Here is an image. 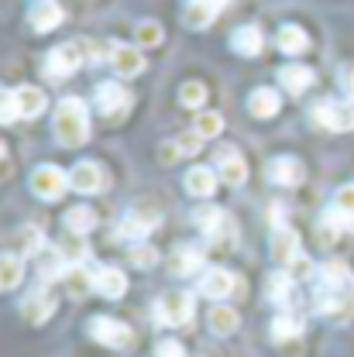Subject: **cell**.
Instances as JSON below:
<instances>
[{
    "label": "cell",
    "instance_id": "obj_1",
    "mask_svg": "<svg viewBox=\"0 0 354 357\" xmlns=\"http://www.w3.org/2000/svg\"><path fill=\"white\" fill-rule=\"evenodd\" d=\"M52 131L55 141L62 148H80L89 137V114L87 103L80 96H66L59 107H55V121H52Z\"/></svg>",
    "mask_w": 354,
    "mask_h": 357
},
{
    "label": "cell",
    "instance_id": "obj_2",
    "mask_svg": "<svg viewBox=\"0 0 354 357\" xmlns=\"http://www.w3.org/2000/svg\"><path fill=\"white\" fill-rule=\"evenodd\" d=\"M87 330L96 344H103V347H110V351H128L134 344L131 326L121 323V319H114V316H93Z\"/></svg>",
    "mask_w": 354,
    "mask_h": 357
},
{
    "label": "cell",
    "instance_id": "obj_3",
    "mask_svg": "<svg viewBox=\"0 0 354 357\" xmlns=\"http://www.w3.org/2000/svg\"><path fill=\"white\" fill-rule=\"evenodd\" d=\"M83 62H87V42L55 45V48L48 52V59H45V76H52V79L73 76Z\"/></svg>",
    "mask_w": 354,
    "mask_h": 357
},
{
    "label": "cell",
    "instance_id": "obj_4",
    "mask_svg": "<svg viewBox=\"0 0 354 357\" xmlns=\"http://www.w3.org/2000/svg\"><path fill=\"white\" fill-rule=\"evenodd\" d=\"M28 185H31V192L45 199V203H55V199H62L66 196V189H69V176L62 172V169H55V165H38L31 178H28Z\"/></svg>",
    "mask_w": 354,
    "mask_h": 357
},
{
    "label": "cell",
    "instance_id": "obj_5",
    "mask_svg": "<svg viewBox=\"0 0 354 357\" xmlns=\"http://www.w3.org/2000/svg\"><path fill=\"white\" fill-rule=\"evenodd\" d=\"M155 312L162 323L169 326H182L193 319V296L189 292H165L158 303H155Z\"/></svg>",
    "mask_w": 354,
    "mask_h": 357
},
{
    "label": "cell",
    "instance_id": "obj_6",
    "mask_svg": "<svg viewBox=\"0 0 354 357\" xmlns=\"http://www.w3.org/2000/svg\"><path fill=\"white\" fill-rule=\"evenodd\" d=\"M316 275H320L323 292H330V296H351L354 275H351V268L344 265V261L330 258V261H323V265L316 268Z\"/></svg>",
    "mask_w": 354,
    "mask_h": 357
},
{
    "label": "cell",
    "instance_id": "obj_7",
    "mask_svg": "<svg viewBox=\"0 0 354 357\" xmlns=\"http://www.w3.org/2000/svg\"><path fill=\"white\" fill-rule=\"evenodd\" d=\"M313 124H320L327 131H351L354 128L351 107L348 103H334V100H320L313 107Z\"/></svg>",
    "mask_w": 354,
    "mask_h": 357
},
{
    "label": "cell",
    "instance_id": "obj_8",
    "mask_svg": "<svg viewBox=\"0 0 354 357\" xmlns=\"http://www.w3.org/2000/svg\"><path fill=\"white\" fill-rule=\"evenodd\" d=\"M103 185H107V172L100 162H80L69 172V189H76L80 196H96L103 192Z\"/></svg>",
    "mask_w": 354,
    "mask_h": 357
},
{
    "label": "cell",
    "instance_id": "obj_9",
    "mask_svg": "<svg viewBox=\"0 0 354 357\" xmlns=\"http://www.w3.org/2000/svg\"><path fill=\"white\" fill-rule=\"evenodd\" d=\"M214 165L221 169V178L227 185H241L248 178V165H244V158H241V151L234 144H221L214 151Z\"/></svg>",
    "mask_w": 354,
    "mask_h": 357
},
{
    "label": "cell",
    "instance_id": "obj_10",
    "mask_svg": "<svg viewBox=\"0 0 354 357\" xmlns=\"http://www.w3.org/2000/svg\"><path fill=\"white\" fill-rule=\"evenodd\" d=\"M62 17H66V10H62V3H55V0H35V3L28 7V24H31L38 35L55 31V28L62 24Z\"/></svg>",
    "mask_w": 354,
    "mask_h": 357
},
{
    "label": "cell",
    "instance_id": "obj_11",
    "mask_svg": "<svg viewBox=\"0 0 354 357\" xmlns=\"http://www.w3.org/2000/svg\"><path fill=\"white\" fill-rule=\"evenodd\" d=\"M96 110L103 114V117H114V114H124L128 107H131V93L121 86V83H100L96 86Z\"/></svg>",
    "mask_w": 354,
    "mask_h": 357
},
{
    "label": "cell",
    "instance_id": "obj_12",
    "mask_svg": "<svg viewBox=\"0 0 354 357\" xmlns=\"http://www.w3.org/2000/svg\"><path fill=\"white\" fill-rule=\"evenodd\" d=\"M300 255H303V251H300V234H296L293 227H286V223L275 227V234H272V258L282 268H289Z\"/></svg>",
    "mask_w": 354,
    "mask_h": 357
},
{
    "label": "cell",
    "instance_id": "obj_13",
    "mask_svg": "<svg viewBox=\"0 0 354 357\" xmlns=\"http://www.w3.org/2000/svg\"><path fill=\"white\" fill-rule=\"evenodd\" d=\"M93 292H100L103 299H121L128 292V275L114 265H103L93 271Z\"/></svg>",
    "mask_w": 354,
    "mask_h": 357
},
{
    "label": "cell",
    "instance_id": "obj_14",
    "mask_svg": "<svg viewBox=\"0 0 354 357\" xmlns=\"http://www.w3.org/2000/svg\"><path fill=\"white\" fill-rule=\"evenodd\" d=\"M200 148H203V137L196 131H186L158 148V162H162V165H172L176 158H189V155H196Z\"/></svg>",
    "mask_w": 354,
    "mask_h": 357
},
{
    "label": "cell",
    "instance_id": "obj_15",
    "mask_svg": "<svg viewBox=\"0 0 354 357\" xmlns=\"http://www.w3.org/2000/svg\"><path fill=\"white\" fill-rule=\"evenodd\" d=\"M52 312H55V296H52L45 285H38L35 292H28V296H24V303H21V316H24L28 323H35V326L45 323Z\"/></svg>",
    "mask_w": 354,
    "mask_h": 357
},
{
    "label": "cell",
    "instance_id": "obj_16",
    "mask_svg": "<svg viewBox=\"0 0 354 357\" xmlns=\"http://www.w3.org/2000/svg\"><path fill=\"white\" fill-rule=\"evenodd\" d=\"M268 178H272L275 185H300V182L307 178V169H303L300 158H293V155H279V158L268 162Z\"/></svg>",
    "mask_w": 354,
    "mask_h": 357
},
{
    "label": "cell",
    "instance_id": "obj_17",
    "mask_svg": "<svg viewBox=\"0 0 354 357\" xmlns=\"http://www.w3.org/2000/svg\"><path fill=\"white\" fill-rule=\"evenodd\" d=\"M230 48H234L237 55H244V59L262 55V48H265V35H262V28H258V24H241V28H234V35H230Z\"/></svg>",
    "mask_w": 354,
    "mask_h": 357
},
{
    "label": "cell",
    "instance_id": "obj_18",
    "mask_svg": "<svg viewBox=\"0 0 354 357\" xmlns=\"http://www.w3.org/2000/svg\"><path fill=\"white\" fill-rule=\"evenodd\" d=\"M234 275L227 271V268H210V271H203L200 275V292L207 296V299H227L230 292H234Z\"/></svg>",
    "mask_w": 354,
    "mask_h": 357
},
{
    "label": "cell",
    "instance_id": "obj_19",
    "mask_svg": "<svg viewBox=\"0 0 354 357\" xmlns=\"http://www.w3.org/2000/svg\"><path fill=\"white\" fill-rule=\"evenodd\" d=\"M110 66H114L117 76H124V79H128V76H138V73H145V48H138V45H117Z\"/></svg>",
    "mask_w": 354,
    "mask_h": 357
},
{
    "label": "cell",
    "instance_id": "obj_20",
    "mask_svg": "<svg viewBox=\"0 0 354 357\" xmlns=\"http://www.w3.org/2000/svg\"><path fill=\"white\" fill-rule=\"evenodd\" d=\"M158 227V217L155 213H141V210H131L124 220H121V227H117V234L121 237H128V241H134V244H141L152 230Z\"/></svg>",
    "mask_w": 354,
    "mask_h": 357
},
{
    "label": "cell",
    "instance_id": "obj_21",
    "mask_svg": "<svg viewBox=\"0 0 354 357\" xmlns=\"http://www.w3.org/2000/svg\"><path fill=\"white\" fill-rule=\"evenodd\" d=\"M279 83H282L286 93L300 96V93H307L313 86V69L310 66H300V62H289V66L279 69Z\"/></svg>",
    "mask_w": 354,
    "mask_h": 357
},
{
    "label": "cell",
    "instance_id": "obj_22",
    "mask_svg": "<svg viewBox=\"0 0 354 357\" xmlns=\"http://www.w3.org/2000/svg\"><path fill=\"white\" fill-rule=\"evenodd\" d=\"M169 265H172V275H182V278L196 275L200 265H203V248H196V244H182V248L172 251Z\"/></svg>",
    "mask_w": 354,
    "mask_h": 357
},
{
    "label": "cell",
    "instance_id": "obj_23",
    "mask_svg": "<svg viewBox=\"0 0 354 357\" xmlns=\"http://www.w3.org/2000/svg\"><path fill=\"white\" fill-rule=\"evenodd\" d=\"M265 299L272 306H289V299H293V275L282 268V271H272L265 278Z\"/></svg>",
    "mask_w": 354,
    "mask_h": 357
},
{
    "label": "cell",
    "instance_id": "obj_24",
    "mask_svg": "<svg viewBox=\"0 0 354 357\" xmlns=\"http://www.w3.org/2000/svg\"><path fill=\"white\" fill-rule=\"evenodd\" d=\"M14 100H17V114H21V117H42L45 107H48V96H45V89H38V86L14 89Z\"/></svg>",
    "mask_w": 354,
    "mask_h": 357
},
{
    "label": "cell",
    "instance_id": "obj_25",
    "mask_svg": "<svg viewBox=\"0 0 354 357\" xmlns=\"http://www.w3.org/2000/svg\"><path fill=\"white\" fill-rule=\"evenodd\" d=\"M214 189H217V172H214V169L196 165V169L186 172V192H193V196H200V199H210Z\"/></svg>",
    "mask_w": 354,
    "mask_h": 357
},
{
    "label": "cell",
    "instance_id": "obj_26",
    "mask_svg": "<svg viewBox=\"0 0 354 357\" xmlns=\"http://www.w3.org/2000/svg\"><path fill=\"white\" fill-rule=\"evenodd\" d=\"M248 110H251V117H258V121L275 117V110H279V93L272 86H258L248 96Z\"/></svg>",
    "mask_w": 354,
    "mask_h": 357
},
{
    "label": "cell",
    "instance_id": "obj_27",
    "mask_svg": "<svg viewBox=\"0 0 354 357\" xmlns=\"http://www.w3.org/2000/svg\"><path fill=\"white\" fill-rule=\"evenodd\" d=\"M207 326H210L217 337H230V333H237L241 316H237V310H230V306H214L210 316H207Z\"/></svg>",
    "mask_w": 354,
    "mask_h": 357
},
{
    "label": "cell",
    "instance_id": "obj_28",
    "mask_svg": "<svg viewBox=\"0 0 354 357\" xmlns=\"http://www.w3.org/2000/svg\"><path fill=\"white\" fill-rule=\"evenodd\" d=\"M62 285H66V292L69 296H89V289H93V271L87 265H69L66 268V275H62Z\"/></svg>",
    "mask_w": 354,
    "mask_h": 357
},
{
    "label": "cell",
    "instance_id": "obj_29",
    "mask_svg": "<svg viewBox=\"0 0 354 357\" xmlns=\"http://www.w3.org/2000/svg\"><path fill=\"white\" fill-rule=\"evenodd\" d=\"M14 255H21V258H38L45 248V234L38 227H21L17 230V237H14Z\"/></svg>",
    "mask_w": 354,
    "mask_h": 357
},
{
    "label": "cell",
    "instance_id": "obj_30",
    "mask_svg": "<svg viewBox=\"0 0 354 357\" xmlns=\"http://www.w3.org/2000/svg\"><path fill=\"white\" fill-rule=\"evenodd\" d=\"M21 278H24V261H21V255L3 251V255H0V289H17Z\"/></svg>",
    "mask_w": 354,
    "mask_h": 357
},
{
    "label": "cell",
    "instance_id": "obj_31",
    "mask_svg": "<svg viewBox=\"0 0 354 357\" xmlns=\"http://www.w3.org/2000/svg\"><path fill=\"white\" fill-rule=\"evenodd\" d=\"M279 48H282L286 55H300V52L310 48V35H307L300 24H282V28H279Z\"/></svg>",
    "mask_w": 354,
    "mask_h": 357
},
{
    "label": "cell",
    "instance_id": "obj_32",
    "mask_svg": "<svg viewBox=\"0 0 354 357\" xmlns=\"http://www.w3.org/2000/svg\"><path fill=\"white\" fill-rule=\"evenodd\" d=\"M193 223H196L207 237H214L223 223H227V213H223L221 206H200V210H193Z\"/></svg>",
    "mask_w": 354,
    "mask_h": 357
},
{
    "label": "cell",
    "instance_id": "obj_33",
    "mask_svg": "<svg viewBox=\"0 0 354 357\" xmlns=\"http://www.w3.org/2000/svg\"><path fill=\"white\" fill-rule=\"evenodd\" d=\"M66 227H69V234L83 237V234H89V230L96 227V213H93L89 206H73V210L66 213Z\"/></svg>",
    "mask_w": 354,
    "mask_h": 357
},
{
    "label": "cell",
    "instance_id": "obj_34",
    "mask_svg": "<svg viewBox=\"0 0 354 357\" xmlns=\"http://www.w3.org/2000/svg\"><path fill=\"white\" fill-rule=\"evenodd\" d=\"M179 103H182V107L200 110V107L207 103V86H203L200 79H186V83L179 86Z\"/></svg>",
    "mask_w": 354,
    "mask_h": 357
},
{
    "label": "cell",
    "instance_id": "obj_35",
    "mask_svg": "<svg viewBox=\"0 0 354 357\" xmlns=\"http://www.w3.org/2000/svg\"><path fill=\"white\" fill-rule=\"evenodd\" d=\"M300 330H303V323L296 319V316H289V312H282V316H275V323H272V340H293V337H300Z\"/></svg>",
    "mask_w": 354,
    "mask_h": 357
},
{
    "label": "cell",
    "instance_id": "obj_36",
    "mask_svg": "<svg viewBox=\"0 0 354 357\" xmlns=\"http://www.w3.org/2000/svg\"><path fill=\"white\" fill-rule=\"evenodd\" d=\"M214 17H217V10L207 7L203 0H193V3L186 7V24H189V28H207Z\"/></svg>",
    "mask_w": 354,
    "mask_h": 357
},
{
    "label": "cell",
    "instance_id": "obj_37",
    "mask_svg": "<svg viewBox=\"0 0 354 357\" xmlns=\"http://www.w3.org/2000/svg\"><path fill=\"white\" fill-rule=\"evenodd\" d=\"M193 131L200 134L203 141L207 137H217V134L223 131V117L221 114H214V110H200V117H196V128Z\"/></svg>",
    "mask_w": 354,
    "mask_h": 357
},
{
    "label": "cell",
    "instance_id": "obj_38",
    "mask_svg": "<svg viewBox=\"0 0 354 357\" xmlns=\"http://www.w3.org/2000/svg\"><path fill=\"white\" fill-rule=\"evenodd\" d=\"M162 38H165V35H162V24H158V21H141V24H138V45H141V48H152V45H158Z\"/></svg>",
    "mask_w": 354,
    "mask_h": 357
},
{
    "label": "cell",
    "instance_id": "obj_39",
    "mask_svg": "<svg viewBox=\"0 0 354 357\" xmlns=\"http://www.w3.org/2000/svg\"><path fill=\"white\" fill-rule=\"evenodd\" d=\"M334 213H341L344 220H354V185L337 189V196H334Z\"/></svg>",
    "mask_w": 354,
    "mask_h": 357
},
{
    "label": "cell",
    "instance_id": "obj_40",
    "mask_svg": "<svg viewBox=\"0 0 354 357\" xmlns=\"http://www.w3.org/2000/svg\"><path fill=\"white\" fill-rule=\"evenodd\" d=\"M21 114H17V100L7 86H0V124H14Z\"/></svg>",
    "mask_w": 354,
    "mask_h": 357
},
{
    "label": "cell",
    "instance_id": "obj_41",
    "mask_svg": "<svg viewBox=\"0 0 354 357\" xmlns=\"http://www.w3.org/2000/svg\"><path fill=\"white\" fill-rule=\"evenodd\" d=\"M114 48L110 42H87V62L89 66H100V62H110L114 59Z\"/></svg>",
    "mask_w": 354,
    "mask_h": 357
},
{
    "label": "cell",
    "instance_id": "obj_42",
    "mask_svg": "<svg viewBox=\"0 0 354 357\" xmlns=\"http://www.w3.org/2000/svg\"><path fill=\"white\" fill-rule=\"evenodd\" d=\"M131 261L138 268H152L155 261H158V251H155V248H148V244L141 241V244H134L131 248Z\"/></svg>",
    "mask_w": 354,
    "mask_h": 357
},
{
    "label": "cell",
    "instance_id": "obj_43",
    "mask_svg": "<svg viewBox=\"0 0 354 357\" xmlns=\"http://www.w3.org/2000/svg\"><path fill=\"white\" fill-rule=\"evenodd\" d=\"M286 271L293 275V282H303V278H310V275H313V271H316V268H313V261H310V258H307V255H300V258H296L293 265L286 268Z\"/></svg>",
    "mask_w": 354,
    "mask_h": 357
},
{
    "label": "cell",
    "instance_id": "obj_44",
    "mask_svg": "<svg viewBox=\"0 0 354 357\" xmlns=\"http://www.w3.org/2000/svg\"><path fill=\"white\" fill-rule=\"evenodd\" d=\"M155 357H186V347H182L179 340H158Z\"/></svg>",
    "mask_w": 354,
    "mask_h": 357
},
{
    "label": "cell",
    "instance_id": "obj_45",
    "mask_svg": "<svg viewBox=\"0 0 354 357\" xmlns=\"http://www.w3.org/2000/svg\"><path fill=\"white\" fill-rule=\"evenodd\" d=\"M341 83H344V89H348V96L354 100V62H351V66H344V73H341Z\"/></svg>",
    "mask_w": 354,
    "mask_h": 357
},
{
    "label": "cell",
    "instance_id": "obj_46",
    "mask_svg": "<svg viewBox=\"0 0 354 357\" xmlns=\"http://www.w3.org/2000/svg\"><path fill=\"white\" fill-rule=\"evenodd\" d=\"M203 3H207V7H214V10H223L230 0H203Z\"/></svg>",
    "mask_w": 354,
    "mask_h": 357
},
{
    "label": "cell",
    "instance_id": "obj_47",
    "mask_svg": "<svg viewBox=\"0 0 354 357\" xmlns=\"http://www.w3.org/2000/svg\"><path fill=\"white\" fill-rule=\"evenodd\" d=\"M3 155H7V144H3V141H0V158H3Z\"/></svg>",
    "mask_w": 354,
    "mask_h": 357
},
{
    "label": "cell",
    "instance_id": "obj_48",
    "mask_svg": "<svg viewBox=\"0 0 354 357\" xmlns=\"http://www.w3.org/2000/svg\"><path fill=\"white\" fill-rule=\"evenodd\" d=\"M348 107H351V117H354V100H348Z\"/></svg>",
    "mask_w": 354,
    "mask_h": 357
}]
</instances>
